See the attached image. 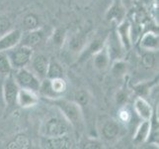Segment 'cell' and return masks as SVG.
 I'll list each match as a JSON object with an SVG mask.
<instances>
[{
	"instance_id": "603a6c76",
	"label": "cell",
	"mask_w": 159,
	"mask_h": 149,
	"mask_svg": "<svg viewBox=\"0 0 159 149\" xmlns=\"http://www.w3.org/2000/svg\"><path fill=\"white\" fill-rule=\"evenodd\" d=\"M50 86H51V90L53 93L54 98L62 97V95L66 92V89H67V84L63 78L50 80Z\"/></svg>"
},
{
	"instance_id": "9a60e30c",
	"label": "cell",
	"mask_w": 159,
	"mask_h": 149,
	"mask_svg": "<svg viewBox=\"0 0 159 149\" xmlns=\"http://www.w3.org/2000/svg\"><path fill=\"white\" fill-rule=\"evenodd\" d=\"M134 108L135 113L142 120L150 119L153 113V107H151V104L142 97H138L134 99Z\"/></svg>"
},
{
	"instance_id": "6da1fadb",
	"label": "cell",
	"mask_w": 159,
	"mask_h": 149,
	"mask_svg": "<svg viewBox=\"0 0 159 149\" xmlns=\"http://www.w3.org/2000/svg\"><path fill=\"white\" fill-rule=\"evenodd\" d=\"M47 102L56 107L62 117L67 120L70 126L76 130L81 131L83 127L84 115L81 107L74 101H68V99L62 98V97L57 98H43Z\"/></svg>"
},
{
	"instance_id": "277c9868",
	"label": "cell",
	"mask_w": 159,
	"mask_h": 149,
	"mask_svg": "<svg viewBox=\"0 0 159 149\" xmlns=\"http://www.w3.org/2000/svg\"><path fill=\"white\" fill-rule=\"evenodd\" d=\"M13 72L14 73H12V75L14 77V80L17 82L20 89L29 90L39 93L42 81L32 71L26 68H21L18 70H14Z\"/></svg>"
},
{
	"instance_id": "5b68a950",
	"label": "cell",
	"mask_w": 159,
	"mask_h": 149,
	"mask_svg": "<svg viewBox=\"0 0 159 149\" xmlns=\"http://www.w3.org/2000/svg\"><path fill=\"white\" fill-rule=\"evenodd\" d=\"M105 47L109 54L111 63L117 60H122L125 57V50L117 34L116 29H112L106 36Z\"/></svg>"
},
{
	"instance_id": "83f0119b",
	"label": "cell",
	"mask_w": 159,
	"mask_h": 149,
	"mask_svg": "<svg viewBox=\"0 0 159 149\" xmlns=\"http://www.w3.org/2000/svg\"><path fill=\"white\" fill-rule=\"evenodd\" d=\"M23 27L26 31H31L39 28V19L37 15L30 13L26 15L23 19Z\"/></svg>"
},
{
	"instance_id": "4316f807",
	"label": "cell",
	"mask_w": 159,
	"mask_h": 149,
	"mask_svg": "<svg viewBox=\"0 0 159 149\" xmlns=\"http://www.w3.org/2000/svg\"><path fill=\"white\" fill-rule=\"evenodd\" d=\"M112 74L117 77V78H120L125 75L128 71V65L125 61L122 60H117L112 62Z\"/></svg>"
},
{
	"instance_id": "d4e9b609",
	"label": "cell",
	"mask_w": 159,
	"mask_h": 149,
	"mask_svg": "<svg viewBox=\"0 0 159 149\" xmlns=\"http://www.w3.org/2000/svg\"><path fill=\"white\" fill-rule=\"evenodd\" d=\"M66 42V29L57 28L52 35V43L54 47L61 48Z\"/></svg>"
},
{
	"instance_id": "44dd1931",
	"label": "cell",
	"mask_w": 159,
	"mask_h": 149,
	"mask_svg": "<svg viewBox=\"0 0 159 149\" xmlns=\"http://www.w3.org/2000/svg\"><path fill=\"white\" fill-rule=\"evenodd\" d=\"M156 86H158V76L155 77L154 80H152V81L143 82H140V84L134 86L133 89L139 97H144L146 96H148L150 91Z\"/></svg>"
},
{
	"instance_id": "836d02e7",
	"label": "cell",
	"mask_w": 159,
	"mask_h": 149,
	"mask_svg": "<svg viewBox=\"0 0 159 149\" xmlns=\"http://www.w3.org/2000/svg\"><path fill=\"white\" fill-rule=\"evenodd\" d=\"M84 148H90V149H100L103 148V143L99 140H94L90 139L88 141H86L83 144Z\"/></svg>"
},
{
	"instance_id": "52a82bcc",
	"label": "cell",
	"mask_w": 159,
	"mask_h": 149,
	"mask_svg": "<svg viewBox=\"0 0 159 149\" xmlns=\"http://www.w3.org/2000/svg\"><path fill=\"white\" fill-rule=\"evenodd\" d=\"M41 145L43 148L48 149H69L72 148V140L68 134L53 136V137H42Z\"/></svg>"
},
{
	"instance_id": "7c38bea8",
	"label": "cell",
	"mask_w": 159,
	"mask_h": 149,
	"mask_svg": "<svg viewBox=\"0 0 159 149\" xmlns=\"http://www.w3.org/2000/svg\"><path fill=\"white\" fill-rule=\"evenodd\" d=\"M48 61L50 60H48L45 55H42V54L33 56L31 59L30 64H31V67H32V72L41 81L46 79V77H47Z\"/></svg>"
},
{
	"instance_id": "30bf717a",
	"label": "cell",
	"mask_w": 159,
	"mask_h": 149,
	"mask_svg": "<svg viewBox=\"0 0 159 149\" xmlns=\"http://www.w3.org/2000/svg\"><path fill=\"white\" fill-rule=\"evenodd\" d=\"M23 32L20 29H12L6 34L0 37V53L6 52L7 50L17 46L20 43Z\"/></svg>"
},
{
	"instance_id": "d6a6232c",
	"label": "cell",
	"mask_w": 159,
	"mask_h": 149,
	"mask_svg": "<svg viewBox=\"0 0 159 149\" xmlns=\"http://www.w3.org/2000/svg\"><path fill=\"white\" fill-rule=\"evenodd\" d=\"M115 99H116L117 104H119L120 107L125 106V103L129 101V95L128 92L124 91V90H120L119 92H117L116 97H115Z\"/></svg>"
},
{
	"instance_id": "f1b7e54d",
	"label": "cell",
	"mask_w": 159,
	"mask_h": 149,
	"mask_svg": "<svg viewBox=\"0 0 159 149\" xmlns=\"http://www.w3.org/2000/svg\"><path fill=\"white\" fill-rule=\"evenodd\" d=\"M13 73V69L11 67L9 59L7 57L6 52L0 53V74L4 76H8Z\"/></svg>"
},
{
	"instance_id": "e0dca14e",
	"label": "cell",
	"mask_w": 159,
	"mask_h": 149,
	"mask_svg": "<svg viewBox=\"0 0 159 149\" xmlns=\"http://www.w3.org/2000/svg\"><path fill=\"white\" fill-rule=\"evenodd\" d=\"M120 132V125L118 121L114 119H108L103 123L101 128V134L106 140H114L119 136Z\"/></svg>"
},
{
	"instance_id": "8fae6325",
	"label": "cell",
	"mask_w": 159,
	"mask_h": 149,
	"mask_svg": "<svg viewBox=\"0 0 159 149\" xmlns=\"http://www.w3.org/2000/svg\"><path fill=\"white\" fill-rule=\"evenodd\" d=\"M105 40H106V37L105 38H95L94 40L87 42L86 46L79 54L77 62L82 63V62H84L85 60H88L89 58H92L93 55L97 53L99 50H101L104 47V45H105Z\"/></svg>"
},
{
	"instance_id": "4fadbf2b",
	"label": "cell",
	"mask_w": 159,
	"mask_h": 149,
	"mask_svg": "<svg viewBox=\"0 0 159 149\" xmlns=\"http://www.w3.org/2000/svg\"><path fill=\"white\" fill-rule=\"evenodd\" d=\"M40 96L38 92L29 90L20 89L17 97V106L22 108H29L39 103Z\"/></svg>"
},
{
	"instance_id": "4dcf8cb0",
	"label": "cell",
	"mask_w": 159,
	"mask_h": 149,
	"mask_svg": "<svg viewBox=\"0 0 159 149\" xmlns=\"http://www.w3.org/2000/svg\"><path fill=\"white\" fill-rule=\"evenodd\" d=\"M118 118L120 122L123 123H129L131 119V112L129 110V108L125 106H122L119 109L118 112Z\"/></svg>"
},
{
	"instance_id": "7a4b0ae2",
	"label": "cell",
	"mask_w": 159,
	"mask_h": 149,
	"mask_svg": "<svg viewBox=\"0 0 159 149\" xmlns=\"http://www.w3.org/2000/svg\"><path fill=\"white\" fill-rule=\"evenodd\" d=\"M7 57L13 71L21 68H26L33 57V49L23 45H18L6 51Z\"/></svg>"
},
{
	"instance_id": "ba28073f",
	"label": "cell",
	"mask_w": 159,
	"mask_h": 149,
	"mask_svg": "<svg viewBox=\"0 0 159 149\" xmlns=\"http://www.w3.org/2000/svg\"><path fill=\"white\" fill-rule=\"evenodd\" d=\"M125 7L120 0H114V2L107 10L105 18L109 22H115L117 25L125 19Z\"/></svg>"
},
{
	"instance_id": "ffe728a7",
	"label": "cell",
	"mask_w": 159,
	"mask_h": 149,
	"mask_svg": "<svg viewBox=\"0 0 159 149\" xmlns=\"http://www.w3.org/2000/svg\"><path fill=\"white\" fill-rule=\"evenodd\" d=\"M93 58V65L94 68L98 71H105L109 68L110 64H111V60H110L109 54L107 52V49L104 45V47L99 50L97 53H95L92 56Z\"/></svg>"
},
{
	"instance_id": "5bb4252c",
	"label": "cell",
	"mask_w": 159,
	"mask_h": 149,
	"mask_svg": "<svg viewBox=\"0 0 159 149\" xmlns=\"http://www.w3.org/2000/svg\"><path fill=\"white\" fill-rule=\"evenodd\" d=\"M43 38V32L42 29H35L31 31H27L25 34H22L19 45H23L29 47L31 49L37 47L42 42Z\"/></svg>"
},
{
	"instance_id": "2e32d148",
	"label": "cell",
	"mask_w": 159,
	"mask_h": 149,
	"mask_svg": "<svg viewBox=\"0 0 159 149\" xmlns=\"http://www.w3.org/2000/svg\"><path fill=\"white\" fill-rule=\"evenodd\" d=\"M139 47L143 51L158 52V47H159L158 34L152 31L144 33L139 40Z\"/></svg>"
},
{
	"instance_id": "8992f818",
	"label": "cell",
	"mask_w": 159,
	"mask_h": 149,
	"mask_svg": "<svg viewBox=\"0 0 159 149\" xmlns=\"http://www.w3.org/2000/svg\"><path fill=\"white\" fill-rule=\"evenodd\" d=\"M3 99L8 109L13 108L17 106V97L20 91V87L14 80L12 74L6 76L3 82Z\"/></svg>"
},
{
	"instance_id": "d6986e66",
	"label": "cell",
	"mask_w": 159,
	"mask_h": 149,
	"mask_svg": "<svg viewBox=\"0 0 159 149\" xmlns=\"http://www.w3.org/2000/svg\"><path fill=\"white\" fill-rule=\"evenodd\" d=\"M88 42V36L84 32H79L71 36L68 40V48L74 54H80Z\"/></svg>"
},
{
	"instance_id": "cb8c5ba5",
	"label": "cell",
	"mask_w": 159,
	"mask_h": 149,
	"mask_svg": "<svg viewBox=\"0 0 159 149\" xmlns=\"http://www.w3.org/2000/svg\"><path fill=\"white\" fill-rule=\"evenodd\" d=\"M63 69L60 66L58 62L54 60L48 61V71H47V79H57V78H63Z\"/></svg>"
},
{
	"instance_id": "484cf974",
	"label": "cell",
	"mask_w": 159,
	"mask_h": 149,
	"mask_svg": "<svg viewBox=\"0 0 159 149\" xmlns=\"http://www.w3.org/2000/svg\"><path fill=\"white\" fill-rule=\"evenodd\" d=\"M156 53L153 51H145L141 56L140 63L142 67L144 69H152L155 67L157 63V58H156Z\"/></svg>"
},
{
	"instance_id": "3957f363",
	"label": "cell",
	"mask_w": 159,
	"mask_h": 149,
	"mask_svg": "<svg viewBox=\"0 0 159 149\" xmlns=\"http://www.w3.org/2000/svg\"><path fill=\"white\" fill-rule=\"evenodd\" d=\"M69 123L67 120L57 117H52L47 119L41 127V134L43 137H53L68 134Z\"/></svg>"
},
{
	"instance_id": "9c48e42d",
	"label": "cell",
	"mask_w": 159,
	"mask_h": 149,
	"mask_svg": "<svg viewBox=\"0 0 159 149\" xmlns=\"http://www.w3.org/2000/svg\"><path fill=\"white\" fill-rule=\"evenodd\" d=\"M131 24L128 19H125L120 23L117 25V34L122 42L125 52L129 51L133 47V40H131V31H130Z\"/></svg>"
},
{
	"instance_id": "1f68e13d",
	"label": "cell",
	"mask_w": 159,
	"mask_h": 149,
	"mask_svg": "<svg viewBox=\"0 0 159 149\" xmlns=\"http://www.w3.org/2000/svg\"><path fill=\"white\" fill-rule=\"evenodd\" d=\"M11 26H12V24H11L9 18L5 17V16H0V37L12 30Z\"/></svg>"
},
{
	"instance_id": "ac0fdd59",
	"label": "cell",
	"mask_w": 159,
	"mask_h": 149,
	"mask_svg": "<svg viewBox=\"0 0 159 149\" xmlns=\"http://www.w3.org/2000/svg\"><path fill=\"white\" fill-rule=\"evenodd\" d=\"M150 131V119L142 120L138 125L133 137V143L134 145L144 144Z\"/></svg>"
},
{
	"instance_id": "7402d4cb",
	"label": "cell",
	"mask_w": 159,
	"mask_h": 149,
	"mask_svg": "<svg viewBox=\"0 0 159 149\" xmlns=\"http://www.w3.org/2000/svg\"><path fill=\"white\" fill-rule=\"evenodd\" d=\"M30 147H32V142L29 137L24 134L16 135L7 144V148L11 149H26Z\"/></svg>"
},
{
	"instance_id": "f546056e",
	"label": "cell",
	"mask_w": 159,
	"mask_h": 149,
	"mask_svg": "<svg viewBox=\"0 0 159 149\" xmlns=\"http://www.w3.org/2000/svg\"><path fill=\"white\" fill-rule=\"evenodd\" d=\"M74 102L81 107V109L83 107H87L90 103V95H89V92L87 91H85V90L78 91L74 96Z\"/></svg>"
}]
</instances>
